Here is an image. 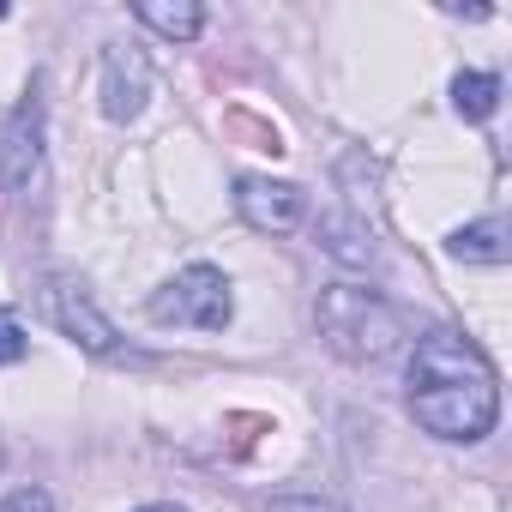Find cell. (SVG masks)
I'll return each mask as SVG.
<instances>
[{
  "label": "cell",
  "mask_w": 512,
  "mask_h": 512,
  "mask_svg": "<svg viewBox=\"0 0 512 512\" xmlns=\"http://www.w3.org/2000/svg\"><path fill=\"white\" fill-rule=\"evenodd\" d=\"M410 416L440 440H482L500 416V386L488 356L458 332L416 338L410 356Z\"/></svg>",
  "instance_id": "cell-1"
},
{
  "label": "cell",
  "mask_w": 512,
  "mask_h": 512,
  "mask_svg": "<svg viewBox=\"0 0 512 512\" xmlns=\"http://www.w3.org/2000/svg\"><path fill=\"white\" fill-rule=\"evenodd\" d=\"M320 332L344 362H392L404 350V338H410L404 314L386 296L356 290V284H332L320 296Z\"/></svg>",
  "instance_id": "cell-2"
},
{
  "label": "cell",
  "mask_w": 512,
  "mask_h": 512,
  "mask_svg": "<svg viewBox=\"0 0 512 512\" xmlns=\"http://www.w3.org/2000/svg\"><path fill=\"white\" fill-rule=\"evenodd\" d=\"M145 314H151L157 326L223 332L229 314H235V302H229V278H223L217 266H187V272H175V278L145 302Z\"/></svg>",
  "instance_id": "cell-3"
},
{
  "label": "cell",
  "mask_w": 512,
  "mask_h": 512,
  "mask_svg": "<svg viewBox=\"0 0 512 512\" xmlns=\"http://www.w3.org/2000/svg\"><path fill=\"white\" fill-rule=\"evenodd\" d=\"M43 175V103H19L7 121H0V187L7 199H25Z\"/></svg>",
  "instance_id": "cell-4"
},
{
  "label": "cell",
  "mask_w": 512,
  "mask_h": 512,
  "mask_svg": "<svg viewBox=\"0 0 512 512\" xmlns=\"http://www.w3.org/2000/svg\"><path fill=\"white\" fill-rule=\"evenodd\" d=\"M235 205H241V217L260 235H290L308 217V193L290 187V181H266V175H247L241 193H235Z\"/></svg>",
  "instance_id": "cell-5"
},
{
  "label": "cell",
  "mask_w": 512,
  "mask_h": 512,
  "mask_svg": "<svg viewBox=\"0 0 512 512\" xmlns=\"http://www.w3.org/2000/svg\"><path fill=\"white\" fill-rule=\"evenodd\" d=\"M49 320H55L79 350H91V356H115V326L97 314V302L85 296V284L55 278V284H49Z\"/></svg>",
  "instance_id": "cell-6"
},
{
  "label": "cell",
  "mask_w": 512,
  "mask_h": 512,
  "mask_svg": "<svg viewBox=\"0 0 512 512\" xmlns=\"http://www.w3.org/2000/svg\"><path fill=\"white\" fill-rule=\"evenodd\" d=\"M145 91H151V67L139 49H109L103 55V115L109 121H133L145 109Z\"/></svg>",
  "instance_id": "cell-7"
},
{
  "label": "cell",
  "mask_w": 512,
  "mask_h": 512,
  "mask_svg": "<svg viewBox=\"0 0 512 512\" xmlns=\"http://www.w3.org/2000/svg\"><path fill=\"white\" fill-rule=\"evenodd\" d=\"M446 253H452V260H464V266H506V253H512V229H506V217L464 223V229L446 241Z\"/></svg>",
  "instance_id": "cell-8"
},
{
  "label": "cell",
  "mask_w": 512,
  "mask_h": 512,
  "mask_svg": "<svg viewBox=\"0 0 512 512\" xmlns=\"http://www.w3.org/2000/svg\"><path fill=\"white\" fill-rule=\"evenodd\" d=\"M133 19L151 25V31L169 37V43H193V37L205 31V7H193V0H139Z\"/></svg>",
  "instance_id": "cell-9"
},
{
  "label": "cell",
  "mask_w": 512,
  "mask_h": 512,
  "mask_svg": "<svg viewBox=\"0 0 512 512\" xmlns=\"http://www.w3.org/2000/svg\"><path fill=\"white\" fill-rule=\"evenodd\" d=\"M452 103H458L464 121H488L500 109V79L494 73H458L452 79Z\"/></svg>",
  "instance_id": "cell-10"
},
{
  "label": "cell",
  "mask_w": 512,
  "mask_h": 512,
  "mask_svg": "<svg viewBox=\"0 0 512 512\" xmlns=\"http://www.w3.org/2000/svg\"><path fill=\"white\" fill-rule=\"evenodd\" d=\"M25 356H31V338L19 332V320L0 314V368H7V362H25Z\"/></svg>",
  "instance_id": "cell-11"
},
{
  "label": "cell",
  "mask_w": 512,
  "mask_h": 512,
  "mask_svg": "<svg viewBox=\"0 0 512 512\" xmlns=\"http://www.w3.org/2000/svg\"><path fill=\"white\" fill-rule=\"evenodd\" d=\"M0 512H55V500L43 488H13L7 500H0Z\"/></svg>",
  "instance_id": "cell-12"
},
{
  "label": "cell",
  "mask_w": 512,
  "mask_h": 512,
  "mask_svg": "<svg viewBox=\"0 0 512 512\" xmlns=\"http://www.w3.org/2000/svg\"><path fill=\"white\" fill-rule=\"evenodd\" d=\"M266 512H338L332 500H314V494H278Z\"/></svg>",
  "instance_id": "cell-13"
},
{
  "label": "cell",
  "mask_w": 512,
  "mask_h": 512,
  "mask_svg": "<svg viewBox=\"0 0 512 512\" xmlns=\"http://www.w3.org/2000/svg\"><path fill=\"white\" fill-rule=\"evenodd\" d=\"M145 512H181V506H145Z\"/></svg>",
  "instance_id": "cell-14"
},
{
  "label": "cell",
  "mask_w": 512,
  "mask_h": 512,
  "mask_svg": "<svg viewBox=\"0 0 512 512\" xmlns=\"http://www.w3.org/2000/svg\"><path fill=\"white\" fill-rule=\"evenodd\" d=\"M0 19H7V7H0Z\"/></svg>",
  "instance_id": "cell-15"
}]
</instances>
